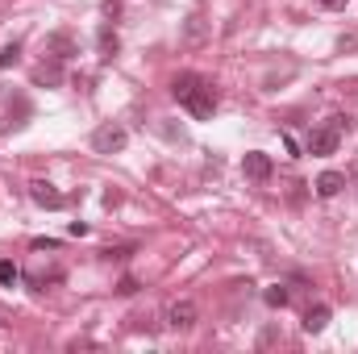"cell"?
<instances>
[{
	"instance_id": "1",
	"label": "cell",
	"mask_w": 358,
	"mask_h": 354,
	"mask_svg": "<svg viewBox=\"0 0 358 354\" xmlns=\"http://www.w3.org/2000/svg\"><path fill=\"white\" fill-rule=\"evenodd\" d=\"M171 96H176L196 121H208L217 113V88L204 76H196V71H179L176 80H171Z\"/></svg>"
},
{
	"instance_id": "2",
	"label": "cell",
	"mask_w": 358,
	"mask_h": 354,
	"mask_svg": "<svg viewBox=\"0 0 358 354\" xmlns=\"http://www.w3.org/2000/svg\"><path fill=\"white\" fill-rule=\"evenodd\" d=\"M350 129V117H329L321 129H313L308 134V155H317V159H325V155H338V146H342V134Z\"/></svg>"
},
{
	"instance_id": "3",
	"label": "cell",
	"mask_w": 358,
	"mask_h": 354,
	"mask_svg": "<svg viewBox=\"0 0 358 354\" xmlns=\"http://www.w3.org/2000/svg\"><path fill=\"white\" fill-rule=\"evenodd\" d=\"M125 142H129V134H125V125H117V121H108V125H100V129L92 134V150H96V155H117V150H125Z\"/></svg>"
},
{
	"instance_id": "4",
	"label": "cell",
	"mask_w": 358,
	"mask_h": 354,
	"mask_svg": "<svg viewBox=\"0 0 358 354\" xmlns=\"http://www.w3.org/2000/svg\"><path fill=\"white\" fill-rule=\"evenodd\" d=\"M196 304L192 300H176V304H167V330H176V334H187L192 325H196Z\"/></svg>"
},
{
	"instance_id": "5",
	"label": "cell",
	"mask_w": 358,
	"mask_h": 354,
	"mask_svg": "<svg viewBox=\"0 0 358 354\" xmlns=\"http://www.w3.org/2000/svg\"><path fill=\"white\" fill-rule=\"evenodd\" d=\"M46 55H50L55 63H71V59L80 55V46H76V38H71L67 29H59V34L46 38Z\"/></svg>"
},
{
	"instance_id": "6",
	"label": "cell",
	"mask_w": 358,
	"mask_h": 354,
	"mask_svg": "<svg viewBox=\"0 0 358 354\" xmlns=\"http://www.w3.org/2000/svg\"><path fill=\"white\" fill-rule=\"evenodd\" d=\"M242 171H246V179H255V183H267L271 171H275V163H271V155H263V150H246Z\"/></svg>"
},
{
	"instance_id": "7",
	"label": "cell",
	"mask_w": 358,
	"mask_h": 354,
	"mask_svg": "<svg viewBox=\"0 0 358 354\" xmlns=\"http://www.w3.org/2000/svg\"><path fill=\"white\" fill-rule=\"evenodd\" d=\"M29 200L42 204V208H63V204H67V196H63L55 183H46V179H34V183H29Z\"/></svg>"
},
{
	"instance_id": "8",
	"label": "cell",
	"mask_w": 358,
	"mask_h": 354,
	"mask_svg": "<svg viewBox=\"0 0 358 354\" xmlns=\"http://www.w3.org/2000/svg\"><path fill=\"white\" fill-rule=\"evenodd\" d=\"M313 187H317V196H321V200H334V196L346 187V176H342V171H321Z\"/></svg>"
},
{
	"instance_id": "9",
	"label": "cell",
	"mask_w": 358,
	"mask_h": 354,
	"mask_svg": "<svg viewBox=\"0 0 358 354\" xmlns=\"http://www.w3.org/2000/svg\"><path fill=\"white\" fill-rule=\"evenodd\" d=\"M325 325H329V304H313L304 313V334H321Z\"/></svg>"
},
{
	"instance_id": "10",
	"label": "cell",
	"mask_w": 358,
	"mask_h": 354,
	"mask_svg": "<svg viewBox=\"0 0 358 354\" xmlns=\"http://www.w3.org/2000/svg\"><path fill=\"white\" fill-rule=\"evenodd\" d=\"M34 84H50V88H55V84H63V63H55V59H50V63H42V67L34 71Z\"/></svg>"
},
{
	"instance_id": "11",
	"label": "cell",
	"mask_w": 358,
	"mask_h": 354,
	"mask_svg": "<svg viewBox=\"0 0 358 354\" xmlns=\"http://www.w3.org/2000/svg\"><path fill=\"white\" fill-rule=\"evenodd\" d=\"M263 300H267L271 309H287V304H292V292H287L283 283H275V288H267V292H263Z\"/></svg>"
},
{
	"instance_id": "12",
	"label": "cell",
	"mask_w": 358,
	"mask_h": 354,
	"mask_svg": "<svg viewBox=\"0 0 358 354\" xmlns=\"http://www.w3.org/2000/svg\"><path fill=\"white\" fill-rule=\"evenodd\" d=\"M21 283V267L13 259H0V288H17Z\"/></svg>"
},
{
	"instance_id": "13",
	"label": "cell",
	"mask_w": 358,
	"mask_h": 354,
	"mask_svg": "<svg viewBox=\"0 0 358 354\" xmlns=\"http://www.w3.org/2000/svg\"><path fill=\"white\" fill-rule=\"evenodd\" d=\"M96 42H100V59H113V55H117V34H113L108 25H100Z\"/></svg>"
},
{
	"instance_id": "14",
	"label": "cell",
	"mask_w": 358,
	"mask_h": 354,
	"mask_svg": "<svg viewBox=\"0 0 358 354\" xmlns=\"http://www.w3.org/2000/svg\"><path fill=\"white\" fill-rule=\"evenodd\" d=\"M200 38H204V17H187V25H183V42L196 46Z\"/></svg>"
},
{
	"instance_id": "15",
	"label": "cell",
	"mask_w": 358,
	"mask_h": 354,
	"mask_svg": "<svg viewBox=\"0 0 358 354\" xmlns=\"http://www.w3.org/2000/svg\"><path fill=\"white\" fill-rule=\"evenodd\" d=\"M25 113H29V104H25V96H21V100H17V117H25ZM8 125H13V129H21L25 121H13V117H0V134H8Z\"/></svg>"
},
{
	"instance_id": "16",
	"label": "cell",
	"mask_w": 358,
	"mask_h": 354,
	"mask_svg": "<svg viewBox=\"0 0 358 354\" xmlns=\"http://www.w3.org/2000/svg\"><path fill=\"white\" fill-rule=\"evenodd\" d=\"M17 59H21V42H8V46L0 50V67H13Z\"/></svg>"
},
{
	"instance_id": "17",
	"label": "cell",
	"mask_w": 358,
	"mask_h": 354,
	"mask_svg": "<svg viewBox=\"0 0 358 354\" xmlns=\"http://www.w3.org/2000/svg\"><path fill=\"white\" fill-rule=\"evenodd\" d=\"M117 292H121V296H134V292H138V279H134V275H125V279L117 283Z\"/></svg>"
},
{
	"instance_id": "18",
	"label": "cell",
	"mask_w": 358,
	"mask_h": 354,
	"mask_svg": "<svg viewBox=\"0 0 358 354\" xmlns=\"http://www.w3.org/2000/svg\"><path fill=\"white\" fill-rule=\"evenodd\" d=\"M346 4H350V0H321V8H329V13H342Z\"/></svg>"
},
{
	"instance_id": "19",
	"label": "cell",
	"mask_w": 358,
	"mask_h": 354,
	"mask_svg": "<svg viewBox=\"0 0 358 354\" xmlns=\"http://www.w3.org/2000/svg\"><path fill=\"white\" fill-rule=\"evenodd\" d=\"M275 342H279V330H267V334L259 338V346H275Z\"/></svg>"
}]
</instances>
